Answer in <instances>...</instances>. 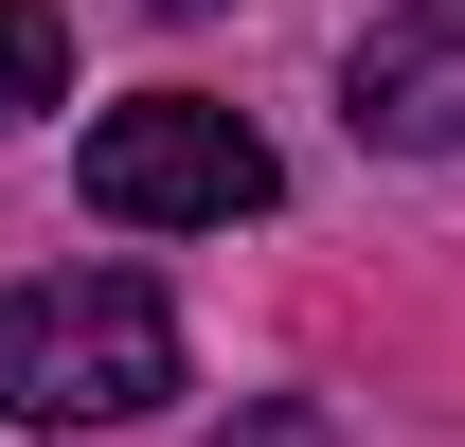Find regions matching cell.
<instances>
[{
	"label": "cell",
	"instance_id": "obj_1",
	"mask_svg": "<svg viewBox=\"0 0 465 447\" xmlns=\"http://www.w3.org/2000/svg\"><path fill=\"white\" fill-rule=\"evenodd\" d=\"M179 393V323L143 269H54L0 304V412H36V430H125V412H162Z\"/></svg>",
	"mask_w": 465,
	"mask_h": 447
},
{
	"label": "cell",
	"instance_id": "obj_2",
	"mask_svg": "<svg viewBox=\"0 0 465 447\" xmlns=\"http://www.w3.org/2000/svg\"><path fill=\"white\" fill-rule=\"evenodd\" d=\"M90 215H125V233H232V215H269V144H251L215 90H143V108L90 125Z\"/></svg>",
	"mask_w": 465,
	"mask_h": 447
},
{
	"label": "cell",
	"instance_id": "obj_3",
	"mask_svg": "<svg viewBox=\"0 0 465 447\" xmlns=\"http://www.w3.org/2000/svg\"><path fill=\"white\" fill-rule=\"evenodd\" d=\"M358 144H394V162H430V144H465V0H394L376 36H358Z\"/></svg>",
	"mask_w": 465,
	"mask_h": 447
},
{
	"label": "cell",
	"instance_id": "obj_4",
	"mask_svg": "<svg viewBox=\"0 0 465 447\" xmlns=\"http://www.w3.org/2000/svg\"><path fill=\"white\" fill-rule=\"evenodd\" d=\"M72 90V36H54V0H0V125H36Z\"/></svg>",
	"mask_w": 465,
	"mask_h": 447
},
{
	"label": "cell",
	"instance_id": "obj_5",
	"mask_svg": "<svg viewBox=\"0 0 465 447\" xmlns=\"http://www.w3.org/2000/svg\"><path fill=\"white\" fill-rule=\"evenodd\" d=\"M215 447H304V430H215Z\"/></svg>",
	"mask_w": 465,
	"mask_h": 447
},
{
	"label": "cell",
	"instance_id": "obj_6",
	"mask_svg": "<svg viewBox=\"0 0 465 447\" xmlns=\"http://www.w3.org/2000/svg\"><path fill=\"white\" fill-rule=\"evenodd\" d=\"M179 18H215V0H179Z\"/></svg>",
	"mask_w": 465,
	"mask_h": 447
}]
</instances>
